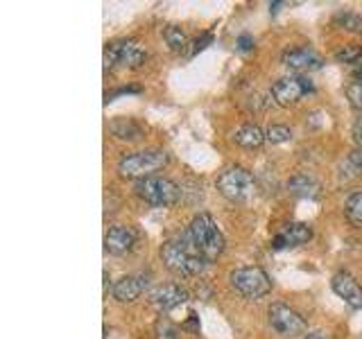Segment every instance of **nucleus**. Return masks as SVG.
Segmentation results:
<instances>
[{"label": "nucleus", "instance_id": "1", "mask_svg": "<svg viewBox=\"0 0 362 339\" xmlns=\"http://www.w3.org/2000/svg\"><path fill=\"white\" fill-rule=\"evenodd\" d=\"M161 260H163V265L173 271V274L177 276H199L204 269H206V260H204L197 251H195V246H192L190 242V237L186 233L184 240H165L163 246H161Z\"/></svg>", "mask_w": 362, "mask_h": 339}, {"label": "nucleus", "instance_id": "2", "mask_svg": "<svg viewBox=\"0 0 362 339\" xmlns=\"http://www.w3.org/2000/svg\"><path fill=\"white\" fill-rule=\"evenodd\" d=\"M188 237H190L192 246H195V251L206 260V263L218 260L224 251V244H226L222 231L218 229V224H215V220L209 213H197L195 218L190 220Z\"/></svg>", "mask_w": 362, "mask_h": 339}, {"label": "nucleus", "instance_id": "3", "mask_svg": "<svg viewBox=\"0 0 362 339\" xmlns=\"http://www.w3.org/2000/svg\"><path fill=\"white\" fill-rule=\"evenodd\" d=\"M170 161V156L165 150H158V147H150V150H141V152H132L124 154L118 161V174L122 179H147L154 177V172L163 170Z\"/></svg>", "mask_w": 362, "mask_h": 339}, {"label": "nucleus", "instance_id": "4", "mask_svg": "<svg viewBox=\"0 0 362 339\" xmlns=\"http://www.w3.org/2000/svg\"><path fill=\"white\" fill-rule=\"evenodd\" d=\"M215 188H218V192L224 199H229L233 203H243L254 195L256 184H254L252 172H249L247 167L231 165V167L222 170V174L218 177V181H215Z\"/></svg>", "mask_w": 362, "mask_h": 339}, {"label": "nucleus", "instance_id": "5", "mask_svg": "<svg viewBox=\"0 0 362 339\" xmlns=\"http://www.w3.org/2000/svg\"><path fill=\"white\" fill-rule=\"evenodd\" d=\"M136 197L143 199L145 203L150 206H175L181 197V188L175 184L173 179H165V177H147L136 181L134 186Z\"/></svg>", "mask_w": 362, "mask_h": 339}, {"label": "nucleus", "instance_id": "6", "mask_svg": "<svg viewBox=\"0 0 362 339\" xmlns=\"http://www.w3.org/2000/svg\"><path fill=\"white\" fill-rule=\"evenodd\" d=\"M229 282L243 299L249 301H258L272 292V280L260 267H238L229 274Z\"/></svg>", "mask_w": 362, "mask_h": 339}, {"label": "nucleus", "instance_id": "7", "mask_svg": "<svg viewBox=\"0 0 362 339\" xmlns=\"http://www.w3.org/2000/svg\"><path fill=\"white\" fill-rule=\"evenodd\" d=\"M147 61V52L141 48L139 41L134 39H120V41H111L105 48V68L122 66V68H141Z\"/></svg>", "mask_w": 362, "mask_h": 339}, {"label": "nucleus", "instance_id": "8", "mask_svg": "<svg viewBox=\"0 0 362 339\" xmlns=\"http://www.w3.org/2000/svg\"><path fill=\"white\" fill-rule=\"evenodd\" d=\"M267 319H269V326L283 337L303 335L305 328H308L303 321V316L297 310H292L286 303H272L269 310H267Z\"/></svg>", "mask_w": 362, "mask_h": 339}, {"label": "nucleus", "instance_id": "9", "mask_svg": "<svg viewBox=\"0 0 362 339\" xmlns=\"http://www.w3.org/2000/svg\"><path fill=\"white\" fill-rule=\"evenodd\" d=\"M305 93H313V84H310V79L299 77V75L281 77L279 82L272 84V100H274L279 107L297 105Z\"/></svg>", "mask_w": 362, "mask_h": 339}, {"label": "nucleus", "instance_id": "10", "mask_svg": "<svg viewBox=\"0 0 362 339\" xmlns=\"http://www.w3.org/2000/svg\"><path fill=\"white\" fill-rule=\"evenodd\" d=\"M136 240H139V233L134 226L116 224L105 233V251L111 256H124L134 249Z\"/></svg>", "mask_w": 362, "mask_h": 339}, {"label": "nucleus", "instance_id": "11", "mask_svg": "<svg viewBox=\"0 0 362 339\" xmlns=\"http://www.w3.org/2000/svg\"><path fill=\"white\" fill-rule=\"evenodd\" d=\"M331 287L351 310L362 308V285L349 274V271H337V274L331 278Z\"/></svg>", "mask_w": 362, "mask_h": 339}, {"label": "nucleus", "instance_id": "12", "mask_svg": "<svg viewBox=\"0 0 362 339\" xmlns=\"http://www.w3.org/2000/svg\"><path fill=\"white\" fill-rule=\"evenodd\" d=\"M150 301L158 312H168L188 301V290L177 282H168V285H158L150 292Z\"/></svg>", "mask_w": 362, "mask_h": 339}, {"label": "nucleus", "instance_id": "13", "mask_svg": "<svg viewBox=\"0 0 362 339\" xmlns=\"http://www.w3.org/2000/svg\"><path fill=\"white\" fill-rule=\"evenodd\" d=\"M313 237V229L308 224L303 222H294V224H288L283 226V229L274 235V240H272V249H288V246H299V244H305L310 242Z\"/></svg>", "mask_w": 362, "mask_h": 339}, {"label": "nucleus", "instance_id": "14", "mask_svg": "<svg viewBox=\"0 0 362 339\" xmlns=\"http://www.w3.org/2000/svg\"><path fill=\"white\" fill-rule=\"evenodd\" d=\"M281 61L283 66H288L290 71H299V73L322 68V56L310 48H290L283 52Z\"/></svg>", "mask_w": 362, "mask_h": 339}, {"label": "nucleus", "instance_id": "15", "mask_svg": "<svg viewBox=\"0 0 362 339\" xmlns=\"http://www.w3.org/2000/svg\"><path fill=\"white\" fill-rule=\"evenodd\" d=\"M145 285H147V280L143 276L127 274V276H122V278H118L116 282H113L111 294H113V299H116L118 303H134L143 294Z\"/></svg>", "mask_w": 362, "mask_h": 339}, {"label": "nucleus", "instance_id": "16", "mask_svg": "<svg viewBox=\"0 0 362 339\" xmlns=\"http://www.w3.org/2000/svg\"><path fill=\"white\" fill-rule=\"evenodd\" d=\"M233 141H235V145L245 147V150H256V147H260L265 143V131L260 129L258 124L247 122V124H240V127L235 129Z\"/></svg>", "mask_w": 362, "mask_h": 339}, {"label": "nucleus", "instance_id": "17", "mask_svg": "<svg viewBox=\"0 0 362 339\" xmlns=\"http://www.w3.org/2000/svg\"><path fill=\"white\" fill-rule=\"evenodd\" d=\"M109 131L116 136L118 141H127V143L139 141L141 136H143L141 124L136 122V120H132V118H116L109 124Z\"/></svg>", "mask_w": 362, "mask_h": 339}, {"label": "nucleus", "instance_id": "18", "mask_svg": "<svg viewBox=\"0 0 362 339\" xmlns=\"http://www.w3.org/2000/svg\"><path fill=\"white\" fill-rule=\"evenodd\" d=\"M288 190L292 192L294 197H301V199H313L317 197V190H320V184L310 177V174H294L288 181Z\"/></svg>", "mask_w": 362, "mask_h": 339}, {"label": "nucleus", "instance_id": "19", "mask_svg": "<svg viewBox=\"0 0 362 339\" xmlns=\"http://www.w3.org/2000/svg\"><path fill=\"white\" fill-rule=\"evenodd\" d=\"M344 213L351 226H362V190L351 192L344 203Z\"/></svg>", "mask_w": 362, "mask_h": 339}, {"label": "nucleus", "instance_id": "20", "mask_svg": "<svg viewBox=\"0 0 362 339\" xmlns=\"http://www.w3.org/2000/svg\"><path fill=\"white\" fill-rule=\"evenodd\" d=\"M335 61L337 64H346V66H358L360 73H362V45H344L335 52Z\"/></svg>", "mask_w": 362, "mask_h": 339}, {"label": "nucleus", "instance_id": "21", "mask_svg": "<svg viewBox=\"0 0 362 339\" xmlns=\"http://www.w3.org/2000/svg\"><path fill=\"white\" fill-rule=\"evenodd\" d=\"M163 39H165V43L170 45V50H173V52H184L186 45H188L186 32L181 28H177V25H168L163 30Z\"/></svg>", "mask_w": 362, "mask_h": 339}, {"label": "nucleus", "instance_id": "22", "mask_svg": "<svg viewBox=\"0 0 362 339\" xmlns=\"http://www.w3.org/2000/svg\"><path fill=\"white\" fill-rule=\"evenodd\" d=\"M335 25L349 32H362V16L351 14V11H339V14H335Z\"/></svg>", "mask_w": 362, "mask_h": 339}, {"label": "nucleus", "instance_id": "23", "mask_svg": "<svg viewBox=\"0 0 362 339\" xmlns=\"http://www.w3.org/2000/svg\"><path fill=\"white\" fill-rule=\"evenodd\" d=\"M292 138V131L286 124H272L265 131V141L272 143V145H281V143H288Z\"/></svg>", "mask_w": 362, "mask_h": 339}, {"label": "nucleus", "instance_id": "24", "mask_svg": "<svg viewBox=\"0 0 362 339\" xmlns=\"http://www.w3.org/2000/svg\"><path fill=\"white\" fill-rule=\"evenodd\" d=\"M154 339H179L177 326L168 319H158L154 326Z\"/></svg>", "mask_w": 362, "mask_h": 339}, {"label": "nucleus", "instance_id": "25", "mask_svg": "<svg viewBox=\"0 0 362 339\" xmlns=\"http://www.w3.org/2000/svg\"><path fill=\"white\" fill-rule=\"evenodd\" d=\"M346 97L351 102V107L358 109L362 113V82H354L346 86Z\"/></svg>", "mask_w": 362, "mask_h": 339}, {"label": "nucleus", "instance_id": "26", "mask_svg": "<svg viewBox=\"0 0 362 339\" xmlns=\"http://www.w3.org/2000/svg\"><path fill=\"white\" fill-rule=\"evenodd\" d=\"M129 93H141V86H120L116 90H111V93L105 95V102L109 105V102H113L118 95H129Z\"/></svg>", "mask_w": 362, "mask_h": 339}, {"label": "nucleus", "instance_id": "27", "mask_svg": "<svg viewBox=\"0 0 362 339\" xmlns=\"http://www.w3.org/2000/svg\"><path fill=\"white\" fill-rule=\"evenodd\" d=\"M213 41V34L211 32H204L199 39H195V43H192V50H190V54H197L199 50H204L206 45Z\"/></svg>", "mask_w": 362, "mask_h": 339}, {"label": "nucleus", "instance_id": "28", "mask_svg": "<svg viewBox=\"0 0 362 339\" xmlns=\"http://www.w3.org/2000/svg\"><path fill=\"white\" fill-rule=\"evenodd\" d=\"M235 48L240 50V52H249V50H254V39L249 37V34H240L235 41Z\"/></svg>", "mask_w": 362, "mask_h": 339}, {"label": "nucleus", "instance_id": "29", "mask_svg": "<svg viewBox=\"0 0 362 339\" xmlns=\"http://www.w3.org/2000/svg\"><path fill=\"white\" fill-rule=\"evenodd\" d=\"M349 165L354 167V172H356V174H362V150L351 152V156H349Z\"/></svg>", "mask_w": 362, "mask_h": 339}, {"label": "nucleus", "instance_id": "30", "mask_svg": "<svg viewBox=\"0 0 362 339\" xmlns=\"http://www.w3.org/2000/svg\"><path fill=\"white\" fill-rule=\"evenodd\" d=\"M351 131H354V141L358 143V147L362 150V113H360V118L354 122V129H351Z\"/></svg>", "mask_w": 362, "mask_h": 339}, {"label": "nucleus", "instance_id": "31", "mask_svg": "<svg viewBox=\"0 0 362 339\" xmlns=\"http://www.w3.org/2000/svg\"><path fill=\"white\" fill-rule=\"evenodd\" d=\"M303 339H331V337L324 335V333H308Z\"/></svg>", "mask_w": 362, "mask_h": 339}, {"label": "nucleus", "instance_id": "32", "mask_svg": "<svg viewBox=\"0 0 362 339\" xmlns=\"http://www.w3.org/2000/svg\"><path fill=\"white\" fill-rule=\"evenodd\" d=\"M360 82H362V73H360Z\"/></svg>", "mask_w": 362, "mask_h": 339}]
</instances>
